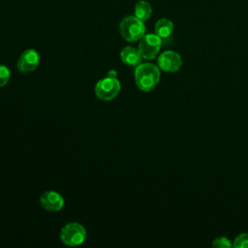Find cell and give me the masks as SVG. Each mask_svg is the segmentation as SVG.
Listing matches in <instances>:
<instances>
[{"label": "cell", "mask_w": 248, "mask_h": 248, "mask_svg": "<svg viewBox=\"0 0 248 248\" xmlns=\"http://www.w3.org/2000/svg\"><path fill=\"white\" fill-rule=\"evenodd\" d=\"M161 70L152 63H140L135 70V81L137 87L143 92H150L160 81Z\"/></svg>", "instance_id": "obj_1"}, {"label": "cell", "mask_w": 248, "mask_h": 248, "mask_svg": "<svg viewBox=\"0 0 248 248\" xmlns=\"http://www.w3.org/2000/svg\"><path fill=\"white\" fill-rule=\"evenodd\" d=\"M119 31L125 41L136 42L140 41L145 34V25L135 16H127L121 20Z\"/></svg>", "instance_id": "obj_2"}, {"label": "cell", "mask_w": 248, "mask_h": 248, "mask_svg": "<svg viewBox=\"0 0 248 248\" xmlns=\"http://www.w3.org/2000/svg\"><path fill=\"white\" fill-rule=\"evenodd\" d=\"M85 238L86 231L79 223H68L61 229L60 239L67 246H78L84 242Z\"/></svg>", "instance_id": "obj_3"}, {"label": "cell", "mask_w": 248, "mask_h": 248, "mask_svg": "<svg viewBox=\"0 0 248 248\" xmlns=\"http://www.w3.org/2000/svg\"><path fill=\"white\" fill-rule=\"evenodd\" d=\"M95 95L102 101L113 100L121 90L120 81L116 78L106 77L101 78L95 85Z\"/></svg>", "instance_id": "obj_4"}, {"label": "cell", "mask_w": 248, "mask_h": 248, "mask_svg": "<svg viewBox=\"0 0 248 248\" xmlns=\"http://www.w3.org/2000/svg\"><path fill=\"white\" fill-rule=\"evenodd\" d=\"M162 44L163 40L155 33L144 34L140 40L138 49L140 50L143 59L152 60L158 55Z\"/></svg>", "instance_id": "obj_5"}, {"label": "cell", "mask_w": 248, "mask_h": 248, "mask_svg": "<svg viewBox=\"0 0 248 248\" xmlns=\"http://www.w3.org/2000/svg\"><path fill=\"white\" fill-rule=\"evenodd\" d=\"M157 66L163 72L175 73L178 72L182 66V58L179 53L173 50H166L159 54Z\"/></svg>", "instance_id": "obj_6"}, {"label": "cell", "mask_w": 248, "mask_h": 248, "mask_svg": "<svg viewBox=\"0 0 248 248\" xmlns=\"http://www.w3.org/2000/svg\"><path fill=\"white\" fill-rule=\"evenodd\" d=\"M40 64V55L37 50L29 48L24 50L17 60V70L21 73L34 72Z\"/></svg>", "instance_id": "obj_7"}, {"label": "cell", "mask_w": 248, "mask_h": 248, "mask_svg": "<svg viewBox=\"0 0 248 248\" xmlns=\"http://www.w3.org/2000/svg\"><path fill=\"white\" fill-rule=\"evenodd\" d=\"M41 205L49 212H58L64 206L63 197L55 191H46L40 197Z\"/></svg>", "instance_id": "obj_8"}, {"label": "cell", "mask_w": 248, "mask_h": 248, "mask_svg": "<svg viewBox=\"0 0 248 248\" xmlns=\"http://www.w3.org/2000/svg\"><path fill=\"white\" fill-rule=\"evenodd\" d=\"M120 58L124 64L131 67L139 66L143 59L140 50L131 46L122 48L120 51Z\"/></svg>", "instance_id": "obj_9"}, {"label": "cell", "mask_w": 248, "mask_h": 248, "mask_svg": "<svg viewBox=\"0 0 248 248\" xmlns=\"http://www.w3.org/2000/svg\"><path fill=\"white\" fill-rule=\"evenodd\" d=\"M173 29H174V26L172 21L166 17L158 19L154 26L155 34L158 35L163 41L169 39L171 36Z\"/></svg>", "instance_id": "obj_10"}, {"label": "cell", "mask_w": 248, "mask_h": 248, "mask_svg": "<svg viewBox=\"0 0 248 248\" xmlns=\"http://www.w3.org/2000/svg\"><path fill=\"white\" fill-rule=\"evenodd\" d=\"M152 15V7L149 2L145 0H140L134 7V16L141 21H146Z\"/></svg>", "instance_id": "obj_11"}, {"label": "cell", "mask_w": 248, "mask_h": 248, "mask_svg": "<svg viewBox=\"0 0 248 248\" xmlns=\"http://www.w3.org/2000/svg\"><path fill=\"white\" fill-rule=\"evenodd\" d=\"M232 247L234 248H248V233H240L238 234L233 242H232Z\"/></svg>", "instance_id": "obj_12"}, {"label": "cell", "mask_w": 248, "mask_h": 248, "mask_svg": "<svg viewBox=\"0 0 248 248\" xmlns=\"http://www.w3.org/2000/svg\"><path fill=\"white\" fill-rule=\"evenodd\" d=\"M212 246L216 248H231L232 247V242L226 236H219L212 241Z\"/></svg>", "instance_id": "obj_13"}, {"label": "cell", "mask_w": 248, "mask_h": 248, "mask_svg": "<svg viewBox=\"0 0 248 248\" xmlns=\"http://www.w3.org/2000/svg\"><path fill=\"white\" fill-rule=\"evenodd\" d=\"M11 78V72L7 66L0 65V87L5 86Z\"/></svg>", "instance_id": "obj_14"}, {"label": "cell", "mask_w": 248, "mask_h": 248, "mask_svg": "<svg viewBox=\"0 0 248 248\" xmlns=\"http://www.w3.org/2000/svg\"><path fill=\"white\" fill-rule=\"evenodd\" d=\"M108 77H112V78H116L117 73H116L114 70H110V71H108Z\"/></svg>", "instance_id": "obj_15"}]
</instances>
